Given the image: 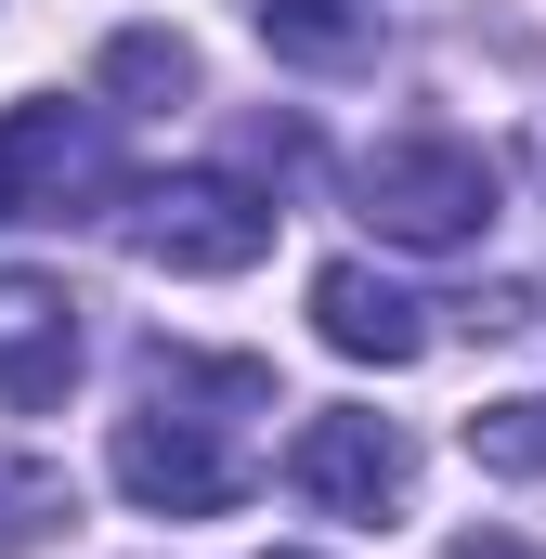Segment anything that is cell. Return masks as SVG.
Wrapping results in <instances>:
<instances>
[{"mask_svg": "<svg viewBox=\"0 0 546 559\" xmlns=\"http://www.w3.org/2000/svg\"><path fill=\"white\" fill-rule=\"evenodd\" d=\"M352 195H365V222L391 235V248H482L495 235V156L455 131H391L365 169H352Z\"/></svg>", "mask_w": 546, "mask_h": 559, "instance_id": "obj_1", "label": "cell"}, {"mask_svg": "<svg viewBox=\"0 0 546 559\" xmlns=\"http://www.w3.org/2000/svg\"><path fill=\"white\" fill-rule=\"evenodd\" d=\"M273 195H248L235 169H169V182H143L131 209H118V235H131V261L156 274H248L273 248Z\"/></svg>", "mask_w": 546, "mask_h": 559, "instance_id": "obj_2", "label": "cell"}, {"mask_svg": "<svg viewBox=\"0 0 546 559\" xmlns=\"http://www.w3.org/2000/svg\"><path fill=\"white\" fill-rule=\"evenodd\" d=\"M286 481L312 508H339V521H404L416 442L391 417H365V404H325V417H299V442H286Z\"/></svg>", "mask_w": 546, "mask_h": 559, "instance_id": "obj_3", "label": "cell"}, {"mask_svg": "<svg viewBox=\"0 0 546 559\" xmlns=\"http://www.w3.org/2000/svg\"><path fill=\"white\" fill-rule=\"evenodd\" d=\"M105 468H118V495H131V508H156V521H222V508L248 495L235 442H222V429H195V417H169V404L118 417Z\"/></svg>", "mask_w": 546, "mask_h": 559, "instance_id": "obj_4", "label": "cell"}, {"mask_svg": "<svg viewBox=\"0 0 546 559\" xmlns=\"http://www.w3.org/2000/svg\"><path fill=\"white\" fill-rule=\"evenodd\" d=\"M118 169H105V131L79 118V105H13L0 118V222H79L92 195H105Z\"/></svg>", "mask_w": 546, "mask_h": 559, "instance_id": "obj_5", "label": "cell"}, {"mask_svg": "<svg viewBox=\"0 0 546 559\" xmlns=\"http://www.w3.org/2000/svg\"><path fill=\"white\" fill-rule=\"evenodd\" d=\"M79 391V299L66 274H0V404L39 417Z\"/></svg>", "mask_w": 546, "mask_h": 559, "instance_id": "obj_6", "label": "cell"}, {"mask_svg": "<svg viewBox=\"0 0 546 559\" xmlns=\"http://www.w3.org/2000/svg\"><path fill=\"white\" fill-rule=\"evenodd\" d=\"M312 338L352 352V365H416L429 352V299H404L378 261H325L312 274Z\"/></svg>", "mask_w": 546, "mask_h": 559, "instance_id": "obj_7", "label": "cell"}, {"mask_svg": "<svg viewBox=\"0 0 546 559\" xmlns=\"http://www.w3.org/2000/svg\"><path fill=\"white\" fill-rule=\"evenodd\" d=\"M261 13V52L299 66V79H352L378 66V0H248Z\"/></svg>", "mask_w": 546, "mask_h": 559, "instance_id": "obj_8", "label": "cell"}, {"mask_svg": "<svg viewBox=\"0 0 546 559\" xmlns=\"http://www.w3.org/2000/svg\"><path fill=\"white\" fill-rule=\"evenodd\" d=\"M105 92H118L131 118L195 105V39H169V26H118V39H105Z\"/></svg>", "mask_w": 546, "mask_h": 559, "instance_id": "obj_9", "label": "cell"}, {"mask_svg": "<svg viewBox=\"0 0 546 559\" xmlns=\"http://www.w3.org/2000/svg\"><path fill=\"white\" fill-rule=\"evenodd\" d=\"M66 521H79V495H66V468H52V455H13V442H0V559L52 547Z\"/></svg>", "mask_w": 546, "mask_h": 559, "instance_id": "obj_10", "label": "cell"}, {"mask_svg": "<svg viewBox=\"0 0 546 559\" xmlns=\"http://www.w3.org/2000/svg\"><path fill=\"white\" fill-rule=\"evenodd\" d=\"M468 468H495V481H546V391L482 404V417H468Z\"/></svg>", "mask_w": 546, "mask_h": 559, "instance_id": "obj_11", "label": "cell"}, {"mask_svg": "<svg viewBox=\"0 0 546 559\" xmlns=\"http://www.w3.org/2000/svg\"><path fill=\"white\" fill-rule=\"evenodd\" d=\"M455 559H546V547H521V534H455Z\"/></svg>", "mask_w": 546, "mask_h": 559, "instance_id": "obj_12", "label": "cell"}, {"mask_svg": "<svg viewBox=\"0 0 546 559\" xmlns=\"http://www.w3.org/2000/svg\"><path fill=\"white\" fill-rule=\"evenodd\" d=\"M261 559H312V547H261Z\"/></svg>", "mask_w": 546, "mask_h": 559, "instance_id": "obj_13", "label": "cell"}, {"mask_svg": "<svg viewBox=\"0 0 546 559\" xmlns=\"http://www.w3.org/2000/svg\"><path fill=\"white\" fill-rule=\"evenodd\" d=\"M534 169H546V131H534Z\"/></svg>", "mask_w": 546, "mask_h": 559, "instance_id": "obj_14", "label": "cell"}]
</instances>
